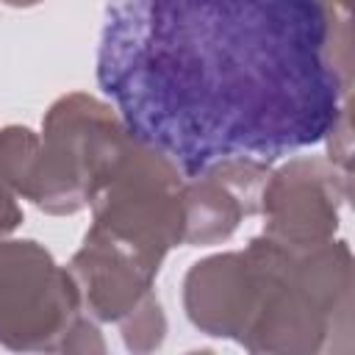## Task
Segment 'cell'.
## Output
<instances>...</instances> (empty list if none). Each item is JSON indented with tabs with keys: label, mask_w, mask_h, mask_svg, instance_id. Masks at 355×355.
I'll return each mask as SVG.
<instances>
[{
	"label": "cell",
	"mask_w": 355,
	"mask_h": 355,
	"mask_svg": "<svg viewBox=\"0 0 355 355\" xmlns=\"http://www.w3.org/2000/svg\"><path fill=\"white\" fill-rule=\"evenodd\" d=\"M272 166L258 158H222L183 180L186 247H208L230 239L244 216L261 211V191Z\"/></svg>",
	"instance_id": "6"
},
{
	"label": "cell",
	"mask_w": 355,
	"mask_h": 355,
	"mask_svg": "<svg viewBox=\"0 0 355 355\" xmlns=\"http://www.w3.org/2000/svg\"><path fill=\"white\" fill-rule=\"evenodd\" d=\"M39 153V133L25 125H8L0 130V180L14 189L17 197H25L31 172Z\"/></svg>",
	"instance_id": "9"
},
{
	"label": "cell",
	"mask_w": 355,
	"mask_h": 355,
	"mask_svg": "<svg viewBox=\"0 0 355 355\" xmlns=\"http://www.w3.org/2000/svg\"><path fill=\"white\" fill-rule=\"evenodd\" d=\"M261 297L258 266L247 250L208 255L186 272L183 308L189 322L216 338L241 344Z\"/></svg>",
	"instance_id": "7"
},
{
	"label": "cell",
	"mask_w": 355,
	"mask_h": 355,
	"mask_svg": "<svg viewBox=\"0 0 355 355\" xmlns=\"http://www.w3.org/2000/svg\"><path fill=\"white\" fill-rule=\"evenodd\" d=\"M83 316L67 266L31 239H0V344L8 349H64Z\"/></svg>",
	"instance_id": "4"
},
{
	"label": "cell",
	"mask_w": 355,
	"mask_h": 355,
	"mask_svg": "<svg viewBox=\"0 0 355 355\" xmlns=\"http://www.w3.org/2000/svg\"><path fill=\"white\" fill-rule=\"evenodd\" d=\"M349 197V175L327 158L300 155L272 169L261 211L263 233L286 247H311L336 236L341 205Z\"/></svg>",
	"instance_id": "5"
},
{
	"label": "cell",
	"mask_w": 355,
	"mask_h": 355,
	"mask_svg": "<svg viewBox=\"0 0 355 355\" xmlns=\"http://www.w3.org/2000/svg\"><path fill=\"white\" fill-rule=\"evenodd\" d=\"M67 269L78 286L83 313L94 322H119L147 291H153L161 266L89 225Z\"/></svg>",
	"instance_id": "8"
},
{
	"label": "cell",
	"mask_w": 355,
	"mask_h": 355,
	"mask_svg": "<svg viewBox=\"0 0 355 355\" xmlns=\"http://www.w3.org/2000/svg\"><path fill=\"white\" fill-rule=\"evenodd\" d=\"M6 6H11V8H31V6H39V3H44V0H3Z\"/></svg>",
	"instance_id": "13"
},
{
	"label": "cell",
	"mask_w": 355,
	"mask_h": 355,
	"mask_svg": "<svg viewBox=\"0 0 355 355\" xmlns=\"http://www.w3.org/2000/svg\"><path fill=\"white\" fill-rule=\"evenodd\" d=\"M19 222H22V208L17 202V194H14V189H8L0 180V239L14 233L19 227Z\"/></svg>",
	"instance_id": "11"
},
{
	"label": "cell",
	"mask_w": 355,
	"mask_h": 355,
	"mask_svg": "<svg viewBox=\"0 0 355 355\" xmlns=\"http://www.w3.org/2000/svg\"><path fill=\"white\" fill-rule=\"evenodd\" d=\"M330 19L333 17H349V8H352V0H322Z\"/></svg>",
	"instance_id": "12"
},
{
	"label": "cell",
	"mask_w": 355,
	"mask_h": 355,
	"mask_svg": "<svg viewBox=\"0 0 355 355\" xmlns=\"http://www.w3.org/2000/svg\"><path fill=\"white\" fill-rule=\"evenodd\" d=\"M119 327H122L125 347L130 352L158 349L161 341H164V336H166V316H164V308H161L155 291H147L133 305V311H128L119 319Z\"/></svg>",
	"instance_id": "10"
},
{
	"label": "cell",
	"mask_w": 355,
	"mask_h": 355,
	"mask_svg": "<svg viewBox=\"0 0 355 355\" xmlns=\"http://www.w3.org/2000/svg\"><path fill=\"white\" fill-rule=\"evenodd\" d=\"M186 175L161 150L128 136L111 175L92 200V227L161 266L183 239Z\"/></svg>",
	"instance_id": "3"
},
{
	"label": "cell",
	"mask_w": 355,
	"mask_h": 355,
	"mask_svg": "<svg viewBox=\"0 0 355 355\" xmlns=\"http://www.w3.org/2000/svg\"><path fill=\"white\" fill-rule=\"evenodd\" d=\"M128 136L111 103L86 92L58 97L42 122L25 200L53 216L89 208Z\"/></svg>",
	"instance_id": "2"
},
{
	"label": "cell",
	"mask_w": 355,
	"mask_h": 355,
	"mask_svg": "<svg viewBox=\"0 0 355 355\" xmlns=\"http://www.w3.org/2000/svg\"><path fill=\"white\" fill-rule=\"evenodd\" d=\"M322 0H108L97 86L125 130L191 178L324 141L349 103Z\"/></svg>",
	"instance_id": "1"
}]
</instances>
